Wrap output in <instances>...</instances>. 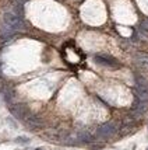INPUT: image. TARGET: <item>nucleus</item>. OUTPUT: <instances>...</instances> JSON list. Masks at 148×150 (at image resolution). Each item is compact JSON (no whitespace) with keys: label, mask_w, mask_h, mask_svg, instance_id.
Returning a JSON list of instances; mask_svg holds the SVG:
<instances>
[{"label":"nucleus","mask_w":148,"mask_h":150,"mask_svg":"<svg viewBox=\"0 0 148 150\" xmlns=\"http://www.w3.org/2000/svg\"><path fill=\"white\" fill-rule=\"evenodd\" d=\"M3 25L8 27L13 31H20L24 28V21L21 16L15 14L14 11H6L3 14Z\"/></svg>","instance_id":"obj_1"},{"label":"nucleus","mask_w":148,"mask_h":150,"mask_svg":"<svg viewBox=\"0 0 148 150\" xmlns=\"http://www.w3.org/2000/svg\"><path fill=\"white\" fill-rule=\"evenodd\" d=\"M135 94L138 100L141 101H147L148 103V81L141 76H135Z\"/></svg>","instance_id":"obj_2"},{"label":"nucleus","mask_w":148,"mask_h":150,"mask_svg":"<svg viewBox=\"0 0 148 150\" xmlns=\"http://www.w3.org/2000/svg\"><path fill=\"white\" fill-rule=\"evenodd\" d=\"M94 62L101 66H105V67H112V69L119 66V62L109 55H97V56H94Z\"/></svg>","instance_id":"obj_3"},{"label":"nucleus","mask_w":148,"mask_h":150,"mask_svg":"<svg viewBox=\"0 0 148 150\" xmlns=\"http://www.w3.org/2000/svg\"><path fill=\"white\" fill-rule=\"evenodd\" d=\"M116 131H117V128H116V125L113 122H106V124L101 125L98 128V135L103 137H109L112 135H115Z\"/></svg>","instance_id":"obj_4"},{"label":"nucleus","mask_w":148,"mask_h":150,"mask_svg":"<svg viewBox=\"0 0 148 150\" xmlns=\"http://www.w3.org/2000/svg\"><path fill=\"white\" fill-rule=\"evenodd\" d=\"M134 63L138 69L148 70V52H138L135 55Z\"/></svg>","instance_id":"obj_5"},{"label":"nucleus","mask_w":148,"mask_h":150,"mask_svg":"<svg viewBox=\"0 0 148 150\" xmlns=\"http://www.w3.org/2000/svg\"><path fill=\"white\" fill-rule=\"evenodd\" d=\"M10 111H11V114H13L15 118H18V119H22V118H25V114L28 111H27V108L24 107L22 104H15V105H11L10 107Z\"/></svg>","instance_id":"obj_6"},{"label":"nucleus","mask_w":148,"mask_h":150,"mask_svg":"<svg viewBox=\"0 0 148 150\" xmlns=\"http://www.w3.org/2000/svg\"><path fill=\"white\" fill-rule=\"evenodd\" d=\"M14 34H15V31H13L8 27L1 24V27H0V39H1V42H6L8 39H11L14 37Z\"/></svg>","instance_id":"obj_7"},{"label":"nucleus","mask_w":148,"mask_h":150,"mask_svg":"<svg viewBox=\"0 0 148 150\" xmlns=\"http://www.w3.org/2000/svg\"><path fill=\"white\" fill-rule=\"evenodd\" d=\"M3 91V96H4V100H6L7 103H11V100H13L14 97V93L11 88H3L1 90Z\"/></svg>","instance_id":"obj_8"},{"label":"nucleus","mask_w":148,"mask_h":150,"mask_svg":"<svg viewBox=\"0 0 148 150\" xmlns=\"http://www.w3.org/2000/svg\"><path fill=\"white\" fill-rule=\"evenodd\" d=\"M39 124H41V121H39L36 117H28L27 118V125L31 126V128H35V126H38Z\"/></svg>","instance_id":"obj_9"},{"label":"nucleus","mask_w":148,"mask_h":150,"mask_svg":"<svg viewBox=\"0 0 148 150\" xmlns=\"http://www.w3.org/2000/svg\"><path fill=\"white\" fill-rule=\"evenodd\" d=\"M140 30H141L142 34L148 35V21H145V23H141V25H140Z\"/></svg>","instance_id":"obj_10"},{"label":"nucleus","mask_w":148,"mask_h":150,"mask_svg":"<svg viewBox=\"0 0 148 150\" xmlns=\"http://www.w3.org/2000/svg\"><path fill=\"white\" fill-rule=\"evenodd\" d=\"M15 142H17V143H28L29 140H28L27 137H17V139H15Z\"/></svg>","instance_id":"obj_11"},{"label":"nucleus","mask_w":148,"mask_h":150,"mask_svg":"<svg viewBox=\"0 0 148 150\" xmlns=\"http://www.w3.org/2000/svg\"><path fill=\"white\" fill-rule=\"evenodd\" d=\"M17 1H20V3H22V1H25V0H17Z\"/></svg>","instance_id":"obj_12"},{"label":"nucleus","mask_w":148,"mask_h":150,"mask_svg":"<svg viewBox=\"0 0 148 150\" xmlns=\"http://www.w3.org/2000/svg\"><path fill=\"white\" fill-rule=\"evenodd\" d=\"M35 150H43V149H35Z\"/></svg>","instance_id":"obj_13"}]
</instances>
